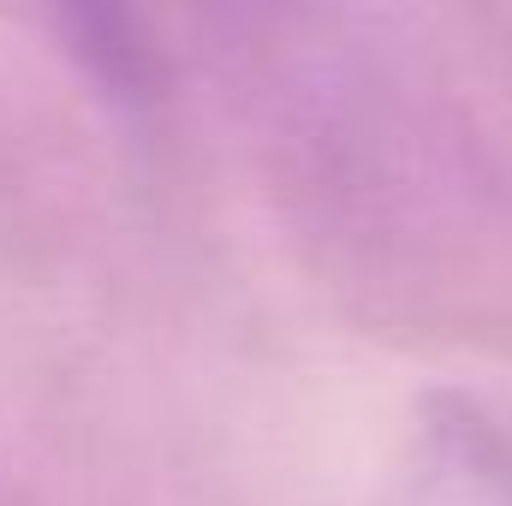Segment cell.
Here are the masks:
<instances>
[{"mask_svg": "<svg viewBox=\"0 0 512 506\" xmlns=\"http://www.w3.org/2000/svg\"><path fill=\"white\" fill-rule=\"evenodd\" d=\"M393 506H512V441L471 399H429Z\"/></svg>", "mask_w": 512, "mask_h": 506, "instance_id": "1", "label": "cell"}, {"mask_svg": "<svg viewBox=\"0 0 512 506\" xmlns=\"http://www.w3.org/2000/svg\"><path fill=\"white\" fill-rule=\"evenodd\" d=\"M72 60L126 108H149L161 90L155 36L137 0H48Z\"/></svg>", "mask_w": 512, "mask_h": 506, "instance_id": "2", "label": "cell"}]
</instances>
